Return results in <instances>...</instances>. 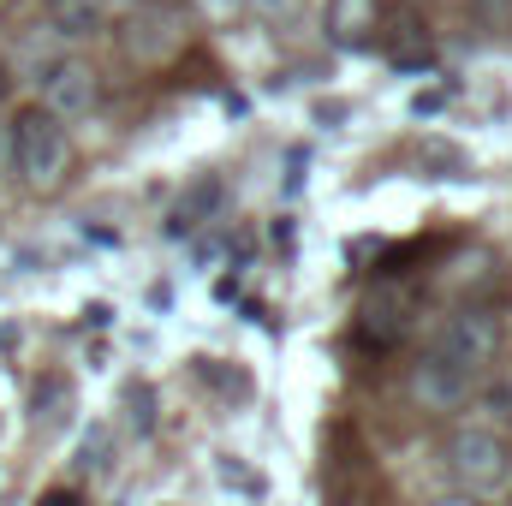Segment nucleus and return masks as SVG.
I'll return each instance as SVG.
<instances>
[{
    "label": "nucleus",
    "instance_id": "7",
    "mask_svg": "<svg viewBox=\"0 0 512 506\" xmlns=\"http://www.w3.org/2000/svg\"><path fill=\"white\" fill-rule=\"evenodd\" d=\"M42 12H48V30L60 42H90L108 24V6L102 0H42Z\"/></svg>",
    "mask_w": 512,
    "mask_h": 506
},
{
    "label": "nucleus",
    "instance_id": "12",
    "mask_svg": "<svg viewBox=\"0 0 512 506\" xmlns=\"http://www.w3.org/2000/svg\"><path fill=\"white\" fill-rule=\"evenodd\" d=\"M477 6H483V18H489V24L512 30V0H477Z\"/></svg>",
    "mask_w": 512,
    "mask_h": 506
},
{
    "label": "nucleus",
    "instance_id": "6",
    "mask_svg": "<svg viewBox=\"0 0 512 506\" xmlns=\"http://www.w3.org/2000/svg\"><path fill=\"white\" fill-rule=\"evenodd\" d=\"M435 346H447L453 358H465L471 370L489 376V364H495V352H501V316H495L489 304H465V310L447 316V328H441Z\"/></svg>",
    "mask_w": 512,
    "mask_h": 506
},
{
    "label": "nucleus",
    "instance_id": "4",
    "mask_svg": "<svg viewBox=\"0 0 512 506\" xmlns=\"http://www.w3.org/2000/svg\"><path fill=\"white\" fill-rule=\"evenodd\" d=\"M96 96H102V78H96L90 60H78V54H54V60L36 66V108H42V114H54V120H78V114L96 108Z\"/></svg>",
    "mask_w": 512,
    "mask_h": 506
},
{
    "label": "nucleus",
    "instance_id": "13",
    "mask_svg": "<svg viewBox=\"0 0 512 506\" xmlns=\"http://www.w3.org/2000/svg\"><path fill=\"white\" fill-rule=\"evenodd\" d=\"M429 506H483V495H465V489H459V495H435Z\"/></svg>",
    "mask_w": 512,
    "mask_h": 506
},
{
    "label": "nucleus",
    "instance_id": "14",
    "mask_svg": "<svg viewBox=\"0 0 512 506\" xmlns=\"http://www.w3.org/2000/svg\"><path fill=\"white\" fill-rule=\"evenodd\" d=\"M12 96V72H6V60H0V102Z\"/></svg>",
    "mask_w": 512,
    "mask_h": 506
},
{
    "label": "nucleus",
    "instance_id": "5",
    "mask_svg": "<svg viewBox=\"0 0 512 506\" xmlns=\"http://www.w3.org/2000/svg\"><path fill=\"white\" fill-rule=\"evenodd\" d=\"M120 42H126V54L137 66H161L185 48V18L161 0H137L126 12V24H120Z\"/></svg>",
    "mask_w": 512,
    "mask_h": 506
},
{
    "label": "nucleus",
    "instance_id": "11",
    "mask_svg": "<svg viewBox=\"0 0 512 506\" xmlns=\"http://www.w3.org/2000/svg\"><path fill=\"white\" fill-rule=\"evenodd\" d=\"M256 18H268V24H286V18H298L304 12V0H251Z\"/></svg>",
    "mask_w": 512,
    "mask_h": 506
},
{
    "label": "nucleus",
    "instance_id": "8",
    "mask_svg": "<svg viewBox=\"0 0 512 506\" xmlns=\"http://www.w3.org/2000/svg\"><path fill=\"white\" fill-rule=\"evenodd\" d=\"M322 24H328V36H334L340 48H352V42H364V36L382 24V6H376V0H328Z\"/></svg>",
    "mask_w": 512,
    "mask_h": 506
},
{
    "label": "nucleus",
    "instance_id": "2",
    "mask_svg": "<svg viewBox=\"0 0 512 506\" xmlns=\"http://www.w3.org/2000/svg\"><path fill=\"white\" fill-rule=\"evenodd\" d=\"M447 465L453 477L465 483V495H501L512 483V441L501 429H459L453 447H447Z\"/></svg>",
    "mask_w": 512,
    "mask_h": 506
},
{
    "label": "nucleus",
    "instance_id": "9",
    "mask_svg": "<svg viewBox=\"0 0 512 506\" xmlns=\"http://www.w3.org/2000/svg\"><path fill=\"white\" fill-rule=\"evenodd\" d=\"M387 30H393V36H387V54H393L399 66H423V60H429V30H423L417 12H393Z\"/></svg>",
    "mask_w": 512,
    "mask_h": 506
},
{
    "label": "nucleus",
    "instance_id": "15",
    "mask_svg": "<svg viewBox=\"0 0 512 506\" xmlns=\"http://www.w3.org/2000/svg\"><path fill=\"white\" fill-rule=\"evenodd\" d=\"M126 6H137V0H126Z\"/></svg>",
    "mask_w": 512,
    "mask_h": 506
},
{
    "label": "nucleus",
    "instance_id": "1",
    "mask_svg": "<svg viewBox=\"0 0 512 506\" xmlns=\"http://www.w3.org/2000/svg\"><path fill=\"white\" fill-rule=\"evenodd\" d=\"M6 155L18 167V179L30 191H54L72 167V137H66V120L42 114V108H24L12 126H6Z\"/></svg>",
    "mask_w": 512,
    "mask_h": 506
},
{
    "label": "nucleus",
    "instance_id": "3",
    "mask_svg": "<svg viewBox=\"0 0 512 506\" xmlns=\"http://www.w3.org/2000/svg\"><path fill=\"white\" fill-rule=\"evenodd\" d=\"M477 387H483V370H471L465 358H453L447 346H429L417 364H411V399L423 405V411H459V405H471L477 399Z\"/></svg>",
    "mask_w": 512,
    "mask_h": 506
},
{
    "label": "nucleus",
    "instance_id": "10",
    "mask_svg": "<svg viewBox=\"0 0 512 506\" xmlns=\"http://www.w3.org/2000/svg\"><path fill=\"white\" fill-rule=\"evenodd\" d=\"M191 6H197V18L215 24V30H227V24H239V18L251 12V0H191Z\"/></svg>",
    "mask_w": 512,
    "mask_h": 506
}]
</instances>
